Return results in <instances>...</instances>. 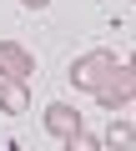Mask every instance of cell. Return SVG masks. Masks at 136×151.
Listing matches in <instances>:
<instances>
[{
  "label": "cell",
  "mask_w": 136,
  "mask_h": 151,
  "mask_svg": "<svg viewBox=\"0 0 136 151\" xmlns=\"http://www.w3.org/2000/svg\"><path fill=\"white\" fill-rule=\"evenodd\" d=\"M91 96H96V106H101V111H126V106L136 101V70L116 60V65L106 70V81H101Z\"/></svg>",
  "instance_id": "1"
},
{
  "label": "cell",
  "mask_w": 136,
  "mask_h": 151,
  "mask_svg": "<svg viewBox=\"0 0 136 151\" xmlns=\"http://www.w3.org/2000/svg\"><path fill=\"white\" fill-rule=\"evenodd\" d=\"M111 65H116V50H106V45H96V50L76 55V60H71V86L96 91V86L106 81V70H111Z\"/></svg>",
  "instance_id": "2"
},
{
  "label": "cell",
  "mask_w": 136,
  "mask_h": 151,
  "mask_svg": "<svg viewBox=\"0 0 136 151\" xmlns=\"http://www.w3.org/2000/svg\"><path fill=\"white\" fill-rule=\"evenodd\" d=\"M30 76H35V55L20 40H0V81H25L30 86Z\"/></svg>",
  "instance_id": "3"
},
{
  "label": "cell",
  "mask_w": 136,
  "mask_h": 151,
  "mask_svg": "<svg viewBox=\"0 0 136 151\" xmlns=\"http://www.w3.org/2000/svg\"><path fill=\"white\" fill-rule=\"evenodd\" d=\"M40 126H45L55 141H65V136H71L76 126H86V121H81V111H76V106H65V101H50V106L40 111Z\"/></svg>",
  "instance_id": "4"
},
{
  "label": "cell",
  "mask_w": 136,
  "mask_h": 151,
  "mask_svg": "<svg viewBox=\"0 0 136 151\" xmlns=\"http://www.w3.org/2000/svg\"><path fill=\"white\" fill-rule=\"evenodd\" d=\"M0 111L5 116H25L30 111V86L25 81H0Z\"/></svg>",
  "instance_id": "5"
},
{
  "label": "cell",
  "mask_w": 136,
  "mask_h": 151,
  "mask_svg": "<svg viewBox=\"0 0 136 151\" xmlns=\"http://www.w3.org/2000/svg\"><path fill=\"white\" fill-rule=\"evenodd\" d=\"M101 146H106V151H131V146H136V126H131V121H111L106 136H101Z\"/></svg>",
  "instance_id": "6"
},
{
  "label": "cell",
  "mask_w": 136,
  "mask_h": 151,
  "mask_svg": "<svg viewBox=\"0 0 136 151\" xmlns=\"http://www.w3.org/2000/svg\"><path fill=\"white\" fill-rule=\"evenodd\" d=\"M65 151H106V146H101V131H91V126H76L71 136H65Z\"/></svg>",
  "instance_id": "7"
},
{
  "label": "cell",
  "mask_w": 136,
  "mask_h": 151,
  "mask_svg": "<svg viewBox=\"0 0 136 151\" xmlns=\"http://www.w3.org/2000/svg\"><path fill=\"white\" fill-rule=\"evenodd\" d=\"M20 5H25V10H45L50 0H20Z\"/></svg>",
  "instance_id": "8"
},
{
  "label": "cell",
  "mask_w": 136,
  "mask_h": 151,
  "mask_svg": "<svg viewBox=\"0 0 136 151\" xmlns=\"http://www.w3.org/2000/svg\"><path fill=\"white\" fill-rule=\"evenodd\" d=\"M126 65H131V70H136V50H131V60H126Z\"/></svg>",
  "instance_id": "9"
},
{
  "label": "cell",
  "mask_w": 136,
  "mask_h": 151,
  "mask_svg": "<svg viewBox=\"0 0 136 151\" xmlns=\"http://www.w3.org/2000/svg\"><path fill=\"white\" fill-rule=\"evenodd\" d=\"M131 106H136V101H131Z\"/></svg>",
  "instance_id": "10"
}]
</instances>
